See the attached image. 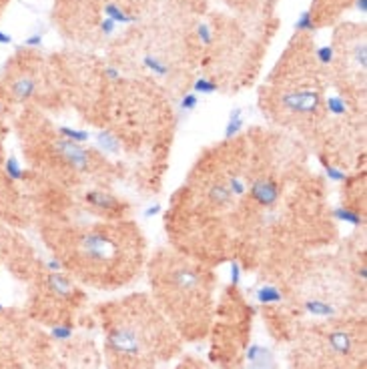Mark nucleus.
<instances>
[{"instance_id":"nucleus-1","label":"nucleus","mask_w":367,"mask_h":369,"mask_svg":"<svg viewBox=\"0 0 367 369\" xmlns=\"http://www.w3.org/2000/svg\"><path fill=\"white\" fill-rule=\"evenodd\" d=\"M80 251L90 263H105L114 253V243L107 231H86L80 237Z\"/></svg>"},{"instance_id":"nucleus-2","label":"nucleus","mask_w":367,"mask_h":369,"mask_svg":"<svg viewBox=\"0 0 367 369\" xmlns=\"http://www.w3.org/2000/svg\"><path fill=\"white\" fill-rule=\"evenodd\" d=\"M107 347L120 355H139L143 351V339L133 327H116L107 337Z\"/></svg>"},{"instance_id":"nucleus-3","label":"nucleus","mask_w":367,"mask_h":369,"mask_svg":"<svg viewBox=\"0 0 367 369\" xmlns=\"http://www.w3.org/2000/svg\"><path fill=\"white\" fill-rule=\"evenodd\" d=\"M281 105L299 114H311L317 112L321 107V97L317 90H291L281 97Z\"/></svg>"},{"instance_id":"nucleus-4","label":"nucleus","mask_w":367,"mask_h":369,"mask_svg":"<svg viewBox=\"0 0 367 369\" xmlns=\"http://www.w3.org/2000/svg\"><path fill=\"white\" fill-rule=\"evenodd\" d=\"M54 148L58 150V155L63 157L73 169L76 171H86L88 165H90V155H88V150L82 148V145L78 143H73L69 139H56L54 143Z\"/></svg>"},{"instance_id":"nucleus-5","label":"nucleus","mask_w":367,"mask_h":369,"mask_svg":"<svg viewBox=\"0 0 367 369\" xmlns=\"http://www.w3.org/2000/svg\"><path fill=\"white\" fill-rule=\"evenodd\" d=\"M249 195L253 201H257L259 205L263 207H271L279 201L281 197V189L279 184L275 181H267V179H261V181H255L251 187H249Z\"/></svg>"},{"instance_id":"nucleus-6","label":"nucleus","mask_w":367,"mask_h":369,"mask_svg":"<svg viewBox=\"0 0 367 369\" xmlns=\"http://www.w3.org/2000/svg\"><path fill=\"white\" fill-rule=\"evenodd\" d=\"M86 203L90 207H95V209L105 211V213H116V211L122 209L120 201L116 197L105 193V191H88L86 193Z\"/></svg>"},{"instance_id":"nucleus-7","label":"nucleus","mask_w":367,"mask_h":369,"mask_svg":"<svg viewBox=\"0 0 367 369\" xmlns=\"http://www.w3.org/2000/svg\"><path fill=\"white\" fill-rule=\"evenodd\" d=\"M171 283L183 291H191L195 287L201 285V277L199 273H195L193 269H185V267H181L177 271L171 273Z\"/></svg>"},{"instance_id":"nucleus-8","label":"nucleus","mask_w":367,"mask_h":369,"mask_svg":"<svg viewBox=\"0 0 367 369\" xmlns=\"http://www.w3.org/2000/svg\"><path fill=\"white\" fill-rule=\"evenodd\" d=\"M329 347L339 353V355H347L353 347V341H351V335L345 333V331H333L329 335Z\"/></svg>"},{"instance_id":"nucleus-9","label":"nucleus","mask_w":367,"mask_h":369,"mask_svg":"<svg viewBox=\"0 0 367 369\" xmlns=\"http://www.w3.org/2000/svg\"><path fill=\"white\" fill-rule=\"evenodd\" d=\"M48 287L58 295V297H69L74 287H73V281L67 279L63 273H50L48 275Z\"/></svg>"},{"instance_id":"nucleus-10","label":"nucleus","mask_w":367,"mask_h":369,"mask_svg":"<svg viewBox=\"0 0 367 369\" xmlns=\"http://www.w3.org/2000/svg\"><path fill=\"white\" fill-rule=\"evenodd\" d=\"M35 92H37V82H35L33 78H28V76H22V78H18V80L12 84V95H14L18 101L33 99Z\"/></svg>"},{"instance_id":"nucleus-11","label":"nucleus","mask_w":367,"mask_h":369,"mask_svg":"<svg viewBox=\"0 0 367 369\" xmlns=\"http://www.w3.org/2000/svg\"><path fill=\"white\" fill-rule=\"evenodd\" d=\"M257 301L263 303V305H273V303H281L283 301V293L279 287L275 285H263L257 289Z\"/></svg>"},{"instance_id":"nucleus-12","label":"nucleus","mask_w":367,"mask_h":369,"mask_svg":"<svg viewBox=\"0 0 367 369\" xmlns=\"http://www.w3.org/2000/svg\"><path fill=\"white\" fill-rule=\"evenodd\" d=\"M305 311L311 315H317V317H331L335 313V307L321 301V299H307L305 301Z\"/></svg>"},{"instance_id":"nucleus-13","label":"nucleus","mask_w":367,"mask_h":369,"mask_svg":"<svg viewBox=\"0 0 367 369\" xmlns=\"http://www.w3.org/2000/svg\"><path fill=\"white\" fill-rule=\"evenodd\" d=\"M245 125V120H243V109H233L231 114H229V122H227V127H225V139H233L241 133Z\"/></svg>"},{"instance_id":"nucleus-14","label":"nucleus","mask_w":367,"mask_h":369,"mask_svg":"<svg viewBox=\"0 0 367 369\" xmlns=\"http://www.w3.org/2000/svg\"><path fill=\"white\" fill-rule=\"evenodd\" d=\"M97 145L105 150V152H110V155H114V152L120 150V139L109 131H103L97 135Z\"/></svg>"},{"instance_id":"nucleus-15","label":"nucleus","mask_w":367,"mask_h":369,"mask_svg":"<svg viewBox=\"0 0 367 369\" xmlns=\"http://www.w3.org/2000/svg\"><path fill=\"white\" fill-rule=\"evenodd\" d=\"M333 217H335V219H339V221H345V223H349V225H353V227L363 225L361 215L355 213V211H351V209H347V207H337V209H333Z\"/></svg>"},{"instance_id":"nucleus-16","label":"nucleus","mask_w":367,"mask_h":369,"mask_svg":"<svg viewBox=\"0 0 367 369\" xmlns=\"http://www.w3.org/2000/svg\"><path fill=\"white\" fill-rule=\"evenodd\" d=\"M209 199L213 203H217V205H229L233 195H231V191L225 187V184H213V187L209 189Z\"/></svg>"},{"instance_id":"nucleus-17","label":"nucleus","mask_w":367,"mask_h":369,"mask_svg":"<svg viewBox=\"0 0 367 369\" xmlns=\"http://www.w3.org/2000/svg\"><path fill=\"white\" fill-rule=\"evenodd\" d=\"M143 65H145L150 73H155V74H159V76H165V74L169 73V65L165 63V60H161L159 56H152V54H147V56L143 58Z\"/></svg>"},{"instance_id":"nucleus-18","label":"nucleus","mask_w":367,"mask_h":369,"mask_svg":"<svg viewBox=\"0 0 367 369\" xmlns=\"http://www.w3.org/2000/svg\"><path fill=\"white\" fill-rule=\"evenodd\" d=\"M105 12H107V18H110L112 22H120V24H127V22H135V16H131V14H127L125 10H122L120 6H116V4H107L105 6Z\"/></svg>"},{"instance_id":"nucleus-19","label":"nucleus","mask_w":367,"mask_h":369,"mask_svg":"<svg viewBox=\"0 0 367 369\" xmlns=\"http://www.w3.org/2000/svg\"><path fill=\"white\" fill-rule=\"evenodd\" d=\"M4 171L8 175L10 181H22L24 179V169L20 165V161L16 157H8L6 163H4Z\"/></svg>"},{"instance_id":"nucleus-20","label":"nucleus","mask_w":367,"mask_h":369,"mask_svg":"<svg viewBox=\"0 0 367 369\" xmlns=\"http://www.w3.org/2000/svg\"><path fill=\"white\" fill-rule=\"evenodd\" d=\"M58 133H60V137H63V139H69V141L78 143V145L86 143V141H88V137H90L86 131H80V129H71V127H60V129H58Z\"/></svg>"},{"instance_id":"nucleus-21","label":"nucleus","mask_w":367,"mask_h":369,"mask_svg":"<svg viewBox=\"0 0 367 369\" xmlns=\"http://www.w3.org/2000/svg\"><path fill=\"white\" fill-rule=\"evenodd\" d=\"M325 107L329 112H333L335 116H343L347 112V103L341 99V97H329L325 101Z\"/></svg>"},{"instance_id":"nucleus-22","label":"nucleus","mask_w":367,"mask_h":369,"mask_svg":"<svg viewBox=\"0 0 367 369\" xmlns=\"http://www.w3.org/2000/svg\"><path fill=\"white\" fill-rule=\"evenodd\" d=\"M315 24H313V14L311 10H303L295 22V30H313Z\"/></svg>"},{"instance_id":"nucleus-23","label":"nucleus","mask_w":367,"mask_h":369,"mask_svg":"<svg viewBox=\"0 0 367 369\" xmlns=\"http://www.w3.org/2000/svg\"><path fill=\"white\" fill-rule=\"evenodd\" d=\"M50 333H52V337L56 341H69L74 331H73V325H56Z\"/></svg>"},{"instance_id":"nucleus-24","label":"nucleus","mask_w":367,"mask_h":369,"mask_svg":"<svg viewBox=\"0 0 367 369\" xmlns=\"http://www.w3.org/2000/svg\"><path fill=\"white\" fill-rule=\"evenodd\" d=\"M193 88H195V92H201V95H213V92L217 90V84L213 80H207V78H199V80H195Z\"/></svg>"},{"instance_id":"nucleus-25","label":"nucleus","mask_w":367,"mask_h":369,"mask_svg":"<svg viewBox=\"0 0 367 369\" xmlns=\"http://www.w3.org/2000/svg\"><path fill=\"white\" fill-rule=\"evenodd\" d=\"M227 189L231 191L233 197H243L245 193H247V187H245V183H243L241 179H237V177L229 179V187H227Z\"/></svg>"},{"instance_id":"nucleus-26","label":"nucleus","mask_w":367,"mask_h":369,"mask_svg":"<svg viewBox=\"0 0 367 369\" xmlns=\"http://www.w3.org/2000/svg\"><path fill=\"white\" fill-rule=\"evenodd\" d=\"M197 105H199L197 92H187V95L181 99V111H195Z\"/></svg>"},{"instance_id":"nucleus-27","label":"nucleus","mask_w":367,"mask_h":369,"mask_svg":"<svg viewBox=\"0 0 367 369\" xmlns=\"http://www.w3.org/2000/svg\"><path fill=\"white\" fill-rule=\"evenodd\" d=\"M325 175H327L333 183H343V181H347V173H343V171L337 169V167H331V165H325Z\"/></svg>"},{"instance_id":"nucleus-28","label":"nucleus","mask_w":367,"mask_h":369,"mask_svg":"<svg viewBox=\"0 0 367 369\" xmlns=\"http://www.w3.org/2000/svg\"><path fill=\"white\" fill-rule=\"evenodd\" d=\"M197 33H199V38L205 42V44H211L213 42V33H211V28H209V24H199L197 26Z\"/></svg>"},{"instance_id":"nucleus-29","label":"nucleus","mask_w":367,"mask_h":369,"mask_svg":"<svg viewBox=\"0 0 367 369\" xmlns=\"http://www.w3.org/2000/svg\"><path fill=\"white\" fill-rule=\"evenodd\" d=\"M317 58H319V63L329 65L331 60H333V48H331V46H321V48H317Z\"/></svg>"},{"instance_id":"nucleus-30","label":"nucleus","mask_w":367,"mask_h":369,"mask_svg":"<svg viewBox=\"0 0 367 369\" xmlns=\"http://www.w3.org/2000/svg\"><path fill=\"white\" fill-rule=\"evenodd\" d=\"M355 60H357V65L361 67V69H365V42H359L357 46H355Z\"/></svg>"},{"instance_id":"nucleus-31","label":"nucleus","mask_w":367,"mask_h":369,"mask_svg":"<svg viewBox=\"0 0 367 369\" xmlns=\"http://www.w3.org/2000/svg\"><path fill=\"white\" fill-rule=\"evenodd\" d=\"M263 353H265V349L261 345H251L249 351H247V359L251 363H255V361H259V355H263Z\"/></svg>"},{"instance_id":"nucleus-32","label":"nucleus","mask_w":367,"mask_h":369,"mask_svg":"<svg viewBox=\"0 0 367 369\" xmlns=\"http://www.w3.org/2000/svg\"><path fill=\"white\" fill-rule=\"evenodd\" d=\"M229 273H231V283H233V285H239V283H241V265H239V263H231Z\"/></svg>"},{"instance_id":"nucleus-33","label":"nucleus","mask_w":367,"mask_h":369,"mask_svg":"<svg viewBox=\"0 0 367 369\" xmlns=\"http://www.w3.org/2000/svg\"><path fill=\"white\" fill-rule=\"evenodd\" d=\"M114 28H116V22H112L110 18H107V20L101 22V30H103V35H107V37L114 33Z\"/></svg>"},{"instance_id":"nucleus-34","label":"nucleus","mask_w":367,"mask_h":369,"mask_svg":"<svg viewBox=\"0 0 367 369\" xmlns=\"http://www.w3.org/2000/svg\"><path fill=\"white\" fill-rule=\"evenodd\" d=\"M26 44H28V46H40V44H42V37H40V35L28 37V38H26Z\"/></svg>"},{"instance_id":"nucleus-35","label":"nucleus","mask_w":367,"mask_h":369,"mask_svg":"<svg viewBox=\"0 0 367 369\" xmlns=\"http://www.w3.org/2000/svg\"><path fill=\"white\" fill-rule=\"evenodd\" d=\"M105 74H107L109 78H112V80H118V78H120V73H118L114 67H107V69H105Z\"/></svg>"},{"instance_id":"nucleus-36","label":"nucleus","mask_w":367,"mask_h":369,"mask_svg":"<svg viewBox=\"0 0 367 369\" xmlns=\"http://www.w3.org/2000/svg\"><path fill=\"white\" fill-rule=\"evenodd\" d=\"M159 211H161V205H152V207H148L145 211V217H152V215H157Z\"/></svg>"},{"instance_id":"nucleus-37","label":"nucleus","mask_w":367,"mask_h":369,"mask_svg":"<svg viewBox=\"0 0 367 369\" xmlns=\"http://www.w3.org/2000/svg\"><path fill=\"white\" fill-rule=\"evenodd\" d=\"M8 42H12V37L0 30V44H8Z\"/></svg>"},{"instance_id":"nucleus-38","label":"nucleus","mask_w":367,"mask_h":369,"mask_svg":"<svg viewBox=\"0 0 367 369\" xmlns=\"http://www.w3.org/2000/svg\"><path fill=\"white\" fill-rule=\"evenodd\" d=\"M48 269H50L52 273H60V263L52 259V261H48Z\"/></svg>"},{"instance_id":"nucleus-39","label":"nucleus","mask_w":367,"mask_h":369,"mask_svg":"<svg viewBox=\"0 0 367 369\" xmlns=\"http://www.w3.org/2000/svg\"><path fill=\"white\" fill-rule=\"evenodd\" d=\"M355 8L361 10V12H365L367 10V0H355Z\"/></svg>"},{"instance_id":"nucleus-40","label":"nucleus","mask_w":367,"mask_h":369,"mask_svg":"<svg viewBox=\"0 0 367 369\" xmlns=\"http://www.w3.org/2000/svg\"><path fill=\"white\" fill-rule=\"evenodd\" d=\"M359 277H361V281H365V279H367V271H365V267H361V269H359Z\"/></svg>"},{"instance_id":"nucleus-41","label":"nucleus","mask_w":367,"mask_h":369,"mask_svg":"<svg viewBox=\"0 0 367 369\" xmlns=\"http://www.w3.org/2000/svg\"><path fill=\"white\" fill-rule=\"evenodd\" d=\"M4 112V105H2V101H0V114Z\"/></svg>"},{"instance_id":"nucleus-42","label":"nucleus","mask_w":367,"mask_h":369,"mask_svg":"<svg viewBox=\"0 0 367 369\" xmlns=\"http://www.w3.org/2000/svg\"><path fill=\"white\" fill-rule=\"evenodd\" d=\"M2 311H4V305H2V303H0V313H2Z\"/></svg>"}]
</instances>
